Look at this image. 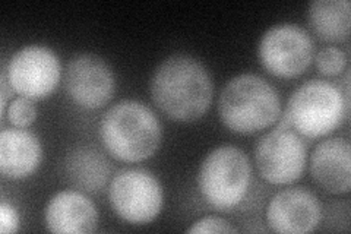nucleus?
Here are the masks:
<instances>
[{
  "mask_svg": "<svg viewBox=\"0 0 351 234\" xmlns=\"http://www.w3.org/2000/svg\"><path fill=\"white\" fill-rule=\"evenodd\" d=\"M348 116V98L331 82L312 80L289 98L280 126L294 128L306 138H321L334 132Z\"/></svg>",
  "mask_w": 351,
  "mask_h": 234,
  "instance_id": "20e7f679",
  "label": "nucleus"
},
{
  "mask_svg": "<svg viewBox=\"0 0 351 234\" xmlns=\"http://www.w3.org/2000/svg\"><path fill=\"white\" fill-rule=\"evenodd\" d=\"M218 115L230 130L250 135L276 124L281 115V102L276 88L262 76L240 73L219 94Z\"/></svg>",
  "mask_w": 351,
  "mask_h": 234,
  "instance_id": "7ed1b4c3",
  "label": "nucleus"
},
{
  "mask_svg": "<svg viewBox=\"0 0 351 234\" xmlns=\"http://www.w3.org/2000/svg\"><path fill=\"white\" fill-rule=\"evenodd\" d=\"M322 218V205L303 187L282 189L267 207V222L272 231L304 234L313 231Z\"/></svg>",
  "mask_w": 351,
  "mask_h": 234,
  "instance_id": "9b49d317",
  "label": "nucleus"
},
{
  "mask_svg": "<svg viewBox=\"0 0 351 234\" xmlns=\"http://www.w3.org/2000/svg\"><path fill=\"white\" fill-rule=\"evenodd\" d=\"M19 229V217L15 207L10 204H0V231L3 234L16 233Z\"/></svg>",
  "mask_w": 351,
  "mask_h": 234,
  "instance_id": "aec40b11",
  "label": "nucleus"
},
{
  "mask_svg": "<svg viewBox=\"0 0 351 234\" xmlns=\"http://www.w3.org/2000/svg\"><path fill=\"white\" fill-rule=\"evenodd\" d=\"M152 102L176 121L201 119L213 102V78L201 60L186 53L164 59L149 82Z\"/></svg>",
  "mask_w": 351,
  "mask_h": 234,
  "instance_id": "f257e3e1",
  "label": "nucleus"
},
{
  "mask_svg": "<svg viewBox=\"0 0 351 234\" xmlns=\"http://www.w3.org/2000/svg\"><path fill=\"white\" fill-rule=\"evenodd\" d=\"M108 200L114 213L123 221L144 226L161 213L164 194L161 183L151 172L125 169L110 182Z\"/></svg>",
  "mask_w": 351,
  "mask_h": 234,
  "instance_id": "423d86ee",
  "label": "nucleus"
},
{
  "mask_svg": "<svg viewBox=\"0 0 351 234\" xmlns=\"http://www.w3.org/2000/svg\"><path fill=\"white\" fill-rule=\"evenodd\" d=\"M3 75L10 90L21 97L41 100L56 90L62 78V66L51 49L31 44L12 54Z\"/></svg>",
  "mask_w": 351,
  "mask_h": 234,
  "instance_id": "0eeeda50",
  "label": "nucleus"
},
{
  "mask_svg": "<svg viewBox=\"0 0 351 234\" xmlns=\"http://www.w3.org/2000/svg\"><path fill=\"white\" fill-rule=\"evenodd\" d=\"M41 159V143L32 132L19 128L0 132V173L6 179H25L38 169Z\"/></svg>",
  "mask_w": 351,
  "mask_h": 234,
  "instance_id": "4468645a",
  "label": "nucleus"
},
{
  "mask_svg": "<svg viewBox=\"0 0 351 234\" xmlns=\"http://www.w3.org/2000/svg\"><path fill=\"white\" fill-rule=\"evenodd\" d=\"M255 161L263 180L271 185H290L299 180L306 169V143L299 133L278 126L258 141Z\"/></svg>",
  "mask_w": 351,
  "mask_h": 234,
  "instance_id": "6e6552de",
  "label": "nucleus"
},
{
  "mask_svg": "<svg viewBox=\"0 0 351 234\" xmlns=\"http://www.w3.org/2000/svg\"><path fill=\"white\" fill-rule=\"evenodd\" d=\"M100 139L114 159L139 163L152 157L161 142V125L154 111L136 100H122L100 121Z\"/></svg>",
  "mask_w": 351,
  "mask_h": 234,
  "instance_id": "f03ea898",
  "label": "nucleus"
},
{
  "mask_svg": "<svg viewBox=\"0 0 351 234\" xmlns=\"http://www.w3.org/2000/svg\"><path fill=\"white\" fill-rule=\"evenodd\" d=\"M64 88L73 103L95 110L106 106L114 93V75L100 56L84 53L66 66Z\"/></svg>",
  "mask_w": 351,
  "mask_h": 234,
  "instance_id": "9d476101",
  "label": "nucleus"
},
{
  "mask_svg": "<svg viewBox=\"0 0 351 234\" xmlns=\"http://www.w3.org/2000/svg\"><path fill=\"white\" fill-rule=\"evenodd\" d=\"M313 59L316 62L317 71L325 76L341 75L347 66L346 53L341 49L334 47V46L321 49L316 53Z\"/></svg>",
  "mask_w": 351,
  "mask_h": 234,
  "instance_id": "a211bd4d",
  "label": "nucleus"
},
{
  "mask_svg": "<svg viewBox=\"0 0 351 234\" xmlns=\"http://www.w3.org/2000/svg\"><path fill=\"white\" fill-rule=\"evenodd\" d=\"M258 51L263 68L278 78L302 75L315 58L311 36L302 27L287 22L267 30Z\"/></svg>",
  "mask_w": 351,
  "mask_h": 234,
  "instance_id": "1a4fd4ad",
  "label": "nucleus"
},
{
  "mask_svg": "<svg viewBox=\"0 0 351 234\" xmlns=\"http://www.w3.org/2000/svg\"><path fill=\"white\" fill-rule=\"evenodd\" d=\"M6 116L9 124L14 128H28L29 125L34 124V120L37 119V107L34 104V100L21 95L14 98L8 106Z\"/></svg>",
  "mask_w": 351,
  "mask_h": 234,
  "instance_id": "f3484780",
  "label": "nucleus"
},
{
  "mask_svg": "<svg viewBox=\"0 0 351 234\" xmlns=\"http://www.w3.org/2000/svg\"><path fill=\"white\" fill-rule=\"evenodd\" d=\"M44 221L51 233H93L98 226V211L82 192L60 191L49 200Z\"/></svg>",
  "mask_w": 351,
  "mask_h": 234,
  "instance_id": "ddd939ff",
  "label": "nucleus"
},
{
  "mask_svg": "<svg viewBox=\"0 0 351 234\" xmlns=\"http://www.w3.org/2000/svg\"><path fill=\"white\" fill-rule=\"evenodd\" d=\"M64 173L71 183L85 192H101L112 176V164L91 145H78L64 159Z\"/></svg>",
  "mask_w": 351,
  "mask_h": 234,
  "instance_id": "2eb2a0df",
  "label": "nucleus"
},
{
  "mask_svg": "<svg viewBox=\"0 0 351 234\" xmlns=\"http://www.w3.org/2000/svg\"><path fill=\"white\" fill-rule=\"evenodd\" d=\"M313 180L326 192L341 195L351 187V147L344 138H329L316 145L311 155Z\"/></svg>",
  "mask_w": 351,
  "mask_h": 234,
  "instance_id": "f8f14e48",
  "label": "nucleus"
},
{
  "mask_svg": "<svg viewBox=\"0 0 351 234\" xmlns=\"http://www.w3.org/2000/svg\"><path fill=\"white\" fill-rule=\"evenodd\" d=\"M237 231L227 220L215 215H208L195 221L188 233H234Z\"/></svg>",
  "mask_w": 351,
  "mask_h": 234,
  "instance_id": "6ab92c4d",
  "label": "nucleus"
},
{
  "mask_svg": "<svg viewBox=\"0 0 351 234\" xmlns=\"http://www.w3.org/2000/svg\"><path fill=\"white\" fill-rule=\"evenodd\" d=\"M252 165L246 152L234 145L217 147L204 159L197 187L208 204L217 209L237 207L249 192Z\"/></svg>",
  "mask_w": 351,
  "mask_h": 234,
  "instance_id": "39448f33",
  "label": "nucleus"
},
{
  "mask_svg": "<svg viewBox=\"0 0 351 234\" xmlns=\"http://www.w3.org/2000/svg\"><path fill=\"white\" fill-rule=\"evenodd\" d=\"M350 15L348 0H315L309 6L311 27L324 41H346L350 36Z\"/></svg>",
  "mask_w": 351,
  "mask_h": 234,
  "instance_id": "dca6fc26",
  "label": "nucleus"
}]
</instances>
